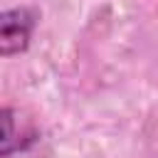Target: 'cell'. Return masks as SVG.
I'll return each instance as SVG.
<instances>
[{
  "label": "cell",
  "mask_w": 158,
  "mask_h": 158,
  "mask_svg": "<svg viewBox=\"0 0 158 158\" xmlns=\"http://www.w3.org/2000/svg\"><path fill=\"white\" fill-rule=\"evenodd\" d=\"M0 118H2V138H0V156L2 158H10L12 153H20L25 148H30L35 141H37V131L35 128H27V131H17L15 128V109L12 106H2L0 111Z\"/></svg>",
  "instance_id": "cell-2"
},
{
  "label": "cell",
  "mask_w": 158,
  "mask_h": 158,
  "mask_svg": "<svg viewBox=\"0 0 158 158\" xmlns=\"http://www.w3.org/2000/svg\"><path fill=\"white\" fill-rule=\"evenodd\" d=\"M37 20H40V10L32 5L7 7L0 12V57L2 59L27 52Z\"/></svg>",
  "instance_id": "cell-1"
}]
</instances>
